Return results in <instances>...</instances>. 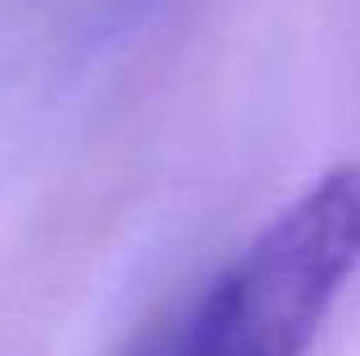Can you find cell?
<instances>
[{
  "label": "cell",
  "instance_id": "6da1fadb",
  "mask_svg": "<svg viewBox=\"0 0 360 356\" xmlns=\"http://www.w3.org/2000/svg\"><path fill=\"white\" fill-rule=\"evenodd\" d=\"M160 356H246V352L201 311V306H192L187 320L178 324V333L169 338V348L160 352Z\"/></svg>",
  "mask_w": 360,
  "mask_h": 356
}]
</instances>
